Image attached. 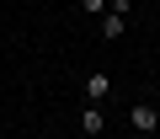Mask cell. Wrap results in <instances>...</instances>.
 <instances>
[{"label": "cell", "instance_id": "cell-1", "mask_svg": "<svg viewBox=\"0 0 160 139\" xmlns=\"http://www.w3.org/2000/svg\"><path fill=\"white\" fill-rule=\"evenodd\" d=\"M123 27H128V0H107V11L96 16V32H102L107 43H118Z\"/></svg>", "mask_w": 160, "mask_h": 139}, {"label": "cell", "instance_id": "cell-4", "mask_svg": "<svg viewBox=\"0 0 160 139\" xmlns=\"http://www.w3.org/2000/svg\"><path fill=\"white\" fill-rule=\"evenodd\" d=\"M80 134H86V139H102L107 134V112L102 107H86V112H80Z\"/></svg>", "mask_w": 160, "mask_h": 139}, {"label": "cell", "instance_id": "cell-2", "mask_svg": "<svg viewBox=\"0 0 160 139\" xmlns=\"http://www.w3.org/2000/svg\"><path fill=\"white\" fill-rule=\"evenodd\" d=\"M128 128H133L139 139H149V134L160 128V107H155V102H133V107H128Z\"/></svg>", "mask_w": 160, "mask_h": 139}, {"label": "cell", "instance_id": "cell-3", "mask_svg": "<svg viewBox=\"0 0 160 139\" xmlns=\"http://www.w3.org/2000/svg\"><path fill=\"white\" fill-rule=\"evenodd\" d=\"M112 96V75H107V70H91V75H86V107H102Z\"/></svg>", "mask_w": 160, "mask_h": 139}, {"label": "cell", "instance_id": "cell-5", "mask_svg": "<svg viewBox=\"0 0 160 139\" xmlns=\"http://www.w3.org/2000/svg\"><path fill=\"white\" fill-rule=\"evenodd\" d=\"M80 11H86V16H102V11H107V0H80Z\"/></svg>", "mask_w": 160, "mask_h": 139}]
</instances>
